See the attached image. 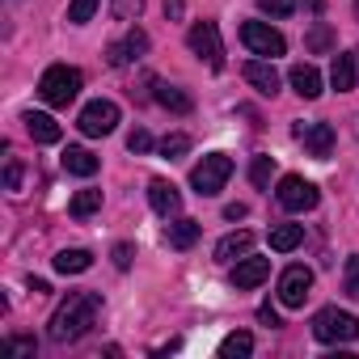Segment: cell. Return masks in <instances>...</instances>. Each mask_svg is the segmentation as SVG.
Returning <instances> with one entry per match:
<instances>
[{
  "label": "cell",
  "instance_id": "83f0119b",
  "mask_svg": "<svg viewBox=\"0 0 359 359\" xmlns=\"http://www.w3.org/2000/svg\"><path fill=\"white\" fill-rule=\"evenodd\" d=\"M97 5H102V0H72V5H68V22H72V26H85V22H93Z\"/></svg>",
  "mask_w": 359,
  "mask_h": 359
},
{
  "label": "cell",
  "instance_id": "8992f818",
  "mask_svg": "<svg viewBox=\"0 0 359 359\" xmlns=\"http://www.w3.org/2000/svg\"><path fill=\"white\" fill-rule=\"evenodd\" d=\"M187 43H191V51H195L199 60H208L212 72L224 68V43H220V26H216V22H195L191 34H187Z\"/></svg>",
  "mask_w": 359,
  "mask_h": 359
},
{
  "label": "cell",
  "instance_id": "7a4b0ae2",
  "mask_svg": "<svg viewBox=\"0 0 359 359\" xmlns=\"http://www.w3.org/2000/svg\"><path fill=\"white\" fill-rule=\"evenodd\" d=\"M76 93H81V72L68 68V64H51L43 72V81H39V97L47 106H55V110H68L76 102Z\"/></svg>",
  "mask_w": 359,
  "mask_h": 359
},
{
  "label": "cell",
  "instance_id": "44dd1931",
  "mask_svg": "<svg viewBox=\"0 0 359 359\" xmlns=\"http://www.w3.org/2000/svg\"><path fill=\"white\" fill-rule=\"evenodd\" d=\"M266 241H271V250H275V254H292V250L304 241V229H300V224H271Z\"/></svg>",
  "mask_w": 359,
  "mask_h": 359
},
{
  "label": "cell",
  "instance_id": "4316f807",
  "mask_svg": "<svg viewBox=\"0 0 359 359\" xmlns=\"http://www.w3.org/2000/svg\"><path fill=\"white\" fill-rule=\"evenodd\" d=\"M271 173H275V156H254V165H250V182H254L258 191L271 187Z\"/></svg>",
  "mask_w": 359,
  "mask_h": 359
},
{
  "label": "cell",
  "instance_id": "277c9868",
  "mask_svg": "<svg viewBox=\"0 0 359 359\" xmlns=\"http://www.w3.org/2000/svg\"><path fill=\"white\" fill-rule=\"evenodd\" d=\"M313 338L317 342H355L359 338V317L330 304V309H321L313 317Z\"/></svg>",
  "mask_w": 359,
  "mask_h": 359
},
{
  "label": "cell",
  "instance_id": "d590c367",
  "mask_svg": "<svg viewBox=\"0 0 359 359\" xmlns=\"http://www.w3.org/2000/svg\"><path fill=\"white\" fill-rule=\"evenodd\" d=\"M224 220H245V203H229L224 208Z\"/></svg>",
  "mask_w": 359,
  "mask_h": 359
},
{
  "label": "cell",
  "instance_id": "ffe728a7",
  "mask_svg": "<svg viewBox=\"0 0 359 359\" xmlns=\"http://www.w3.org/2000/svg\"><path fill=\"white\" fill-rule=\"evenodd\" d=\"M355 51L351 55H334V64H330V85L338 89V93H351L355 89Z\"/></svg>",
  "mask_w": 359,
  "mask_h": 359
},
{
  "label": "cell",
  "instance_id": "6da1fadb",
  "mask_svg": "<svg viewBox=\"0 0 359 359\" xmlns=\"http://www.w3.org/2000/svg\"><path fill=\"white\" fill-rule=\"evenodd\" d=\"M97 313H102V296H97V292H72V296L55 309V317H51V338H55V342H76V338H85L89 325L97 321Z\"/></svg>",
  "mask_w": 359,
  "mask_h": 359
},
{
  "label": "cell",
  "instance_id": "f1b7e54d",
  "mask_svg": "<svg viewBox=\"0 0 359 359\" xmlns=\"http://www.w3.org/2000/svg\"><path fill=\"white\" fill-rule=\"evenodd\" d=\"M258 9L271 18H292L296 13V0H258Z\"/></svg>",
  "mask_w": 359,
  "mask_h": 359
},
{
  "label": "cell",
  "instance_id": "1f68e13d",
  "mask_svg": "<svg viewBox=\"0 0 359 359\" xmlns=\"http://www.w3.org/2000/svg\"><path fill=\"white\" fill-rule=\"evenodd\" d=\"M346 296H351V300H359V254H355V258H346Z\"/></svg>",
  "mask_w": 359,
  "mask_h": 359
},
{
  "label": "cell",
  "instance_id": "5b68a950",
  "mask_svg": "<svg viewBox=\"0 0 359 359\" xmlns=\"http://www.w3.org/2000/svg\"><path fill=\"white\" fill-rule=\"evenodd\" d=\"M317 203H321V191L309 182V177H300V173L279 177V208L283 212H313Z\"/></svg>",
  "mask_w": 359,
  "mask_h": 359
},
{
  "label": "cell",
  "instance_id": "484cf974",
  "mask_svg": "<svg viewBox=\"0 0 359 359\" xmlns=\"http://www.w3.org/2000/svg\"><path fill=\"white\" fill-rule=\"evenodd\" d=\"M187 152H191V135H182V131H173V135L161 140V156L165 161H182Z\"/></svg>",
  "mask_w": 359,
  "mask_h": 359
},
{
  "label": "cell",
  "instance_id": "8fae6325",
  "mask_svg": "<svg viewBox=\"0 0 359 359\" xmlns=\"http://www.w3.org/2000/svg\"><path fill=\"white\" fill-rule=\"evenodd\" d=\"M296 140L309 148V156L325 161L334 152V127L330 123H296Z\"/></svg>",
  "mask_w": 359,
  "mask_h": 359
},
{
  "label": "cell",
  "instance_id": "836d02e7",
  "mask_svg": "<svg viewBox=\"0 0 359 359\" xmlns=\"http://www.w3.org/2000/svg\"><path fill=\"white\" fill-rule=\"evenodd\" d=\"M114 266H118V271H127V266H131V245H127V241H118V245H114Z\"/></svg>",
  "mask_w": 359,
  "mask_h": 359
},
{
  "label": "cell",
  "instance_id": "d6986e66",
  "mask_svg": "<svg viewBox=\"0 0 359 359\" xmlns=\"http://www.w3.org/2000/svg\"><path fill=\"white\" fill-rule=\"evenodd\" d=\"M199 233H203L199 220H173V224L165 229V241H169L173 250H191V245L199 241Z\"/></svg>",
  "mask_w": 359,
  "mask_h": 359
},
{
  "label": "cell",
  "instance_id": "f35d334b",
  "mask_svg": "<svg viewBox=\"0 0 359 359\" xmlns=\"http://www.w3.org/2000/svg\"><path fill=\"white\" fill-rule=\"evenodd\" d=\"M165 18H182V0H165Z\"/></svg>",
  "mask_w": 359,
  "mask_h": 359
},
{
  "label": "cell",
  "instance_id": "4dcf8cb0",
  "mask_svg": "<svg viewBox=\"0 0 359 359\" xmlns=\"http://www.w3.org/2000/svg\"><path fill=\"white\" fill-rule=\"evenodd\" d=\"M330 43H334V34H330V26H321V22H317V26L309 30V47H313V51H325Z\"/></svg>",
  "mask_w": 359,
  "mask_h": 359
},
{
  "label": "cell",
  "instance_id": "cb8c5ba5",
  "mask_svg": "<svg viewBox=\"0 0 359 359\" xmlns=\"http://www.w3.org/2000/svg\"><path fill=\"white\" fill-rule=\"evenodd\" d=\"M250 351H254V334H245V330H237V334H229L220 342V355L224 359H245Z\"/></svg>",
  "mask_w": 359,
  "mask_h": 359
},
{
  "label": "cell",
  "instance_id": "ab89813d",
  "mask_svg": "<svg viewBox=\"0 0 359 359\" xmlns=\"http://www.w3.org/2000/svg\"><path fill=\"white\" fill-rule=\"evenodd\" d=\"M355 18H359V0H355Z\"/></svg>",
  "mask_w": 359,
  "mask_h": 359
},
{
  "label": "cell",
  "instance_id": "e575fe53",
  "mask_svg": "<svg viewBox=\"0 0 359 359\" xmlns=\"http://www.w3.org/2000/svg\"><path fill=\"white\" fill-rule=\"evenodd\" d=\"M5 187H9V191L22 187V165H18V161H9V169H5Z\"/></svg>",
  "mask_w": 359,
  "mask_h": 359
},
{
  "label": "cell",
  "instance_id": "ac0fdd59",
  "mask_svg": "<svg viewBox=\"0 0 359 359\" xmlns=\"http://www.w3.org/2000/svg\"><path fill=\"white\" fill-rule=\"evenodd\" d=\"M250 245H254V233L250 229H237V233H229V237L216 241V258L220 262H237V258L250 254Z\"/></svg>",
  "mask_w": 359,
  "mask_h": 359
},
{
  "label": "cell",
  "instance_id": "8d00e7d4",
  "mask_svg": "<svg viewBox=\"0 0 359 359\" xmlns=\"http://www.w3.org/2000/svg\"><path fill=\"white\" fill-rule=\"evenodd\" d=\"M258 317H262V321H266V325H279V313H275V309H271V304H262V309H258Z\"/></svg>",
  "mask_w": 359,
  "mask_h": 359
},
{
  "label": "cell",
  "instance_id": "f546056e",
  "mask_svg": "<svg viewBox=\"0 0 359 359\" xmlns=\"http://www.w3.org/2000/svg\"><path fill=\"white\" fill-rule=\"evenodd\" d=\"M127 148H131L135 156H144V152H152V135H148L144 127H135V131L127 135Z\"/></svg>",
  "mask_w": 359,
  "mask_h": 359
},
{
  "label": "cell",
  "instance_id": "60d3db41",
  "mask_svg": "<svg viewBox=\"0 0 359 359\" xmlns=\"http://www.w3.org/2000/svg\"><path fill=\"white\" fill-rule=\"evenodd\" d=\"M355 55H359V51H355Z\"/></svg>",
  "mask_w": 359,
  "mask_h": 359
},
{
  "label": "cell",
  "instance_id": "d4e9b609",
  "mask_svg": "<svg viewBox=\"0 0 359 359\" xmlns=\"http://www.w3.org/2000/svg\"><path fill=\"white\" fill-rule=\"evenodd\" d=\"M97 208H102V191H76V195H72V203H68V212H72L76 220L93 216Z\"/></svg>",
  "mask_w": 359,
  "mask_h": 359
},
{
  "label": "cell",
  "instance_id": "7c38bea8",
  "mask_svg": "<svg viewBox=\"0 0 359 359\" xmlns=\"http://www.w3.org/2000/svg\"><path fill=\"white\" fill-rule=\"evenodd\" d=\"M271 279V258H241L237 266H233V275H229V283L237 287V292H250V287H258V283H266Z\"/></svg>",
  "mask_w": 359,
  "mask_h": 359
},
{
  "label": "cell",
  "instance_id": "74e56055",
  "mask_svg": "<svg viewBox=\"0 0 359 359\" xmlns=\"http://www.w3.org/2000/svg\"><path fill=\"white\" fill-rule=\"evenodd\" d=\"M9 346H13V351H34L39 342H34V338H9Z\"/></svg>",
  "mask_w": 359,
  "mask_h": 359
},
{
  "label": "cell",
  "instance_id": "2e32d148",
  "mask_svg": "<svg viewBox=\"0 0 359 359\" xmlns=\"http://www.w3.org/2000/svg\"><path fill=\"white\" fill-rule=\"evenodd\" d=\"M287 81H292V89L304 97V102H313V97H321V72L313 68V64H292V72H287Z\"/></svg>",
  "mask_w": 359,
  "mask_h": 359
},
{
  "label": "cell",
  "instance_id": "5bb4252c",
  "mask_svg": "<svg viewBox=\"0 0 359 359\" xmlns=\"http://www.w3.org/2000/svg\"><path fill=\"white\" fill-rule=\"evenodd\" d=\"M241 76H245L262 97H275V93H279V72H275L271 60H250V64L241 68Z\"/></svg>",
  "mask_w": 359,
  "mask_h": 359
},
{
  "label": "cell",
  "instance_id": "4fadbf2b",
  "mask_svg": "<svg viewBox=\"0 0 359 359\" xmlns=\"http://www.w3.org/2000/svg\"><path fill=\"white\" fill-rule=\"evenodd\" d=\"M148 203H152L156 216H177L182 212V195H177V187L165 182V177H152L148 182Z\"/></svg>",
  "mask_w": 359,
  "mask_h": 359
},
{
  "label": "cell",
  "instance_id": "3957f363",
  "mask_svg": "<svg viewBox=\"0 0 359 359\" xmlns=\"http://www.w3.org/2000/svg\"><path fill=\"white\" fill-rule=\"evenodd\" d=\"M229 177H233V156H224V152H208V156L191 169V187H195V195L212 199V195L224 191Z\"/></svg>",
  "mask_w": 359,
  "mask_h": 359
},
{
  "label": "cell",
  "instance_id": "9a60e30c",
  "mask_svg": "<svg viewBox=\"0 0 359 359\" xmlns=\"http://www.w3.org/2000/svg\"><path fill=\"white\" fill-rule=\"evenodd\" d=\"M22 123H26V131H30V140L34 144H60V123L51 118V114H43V110H26L22 114Z\"/></svg>",
  "mask_w": 359,
  "mask_h": 359
},
{
  "label": "cell",
  "instance_id": "30bf717a",
  "mask_svg": "<svg viewBox=\"0 0 359 359\" xmlns=\"http://www.w3.org/2000/svg\"><path fill=\"white\" fill-rule=\"evenodd\" d=\"M144 51H148V34L135 26V30H127L118 43L106 47V64H110V68H127V64H135Z\"/></svg>",
  "mask_w": 359,
  "mask_h": 359
},
{
  "label": "cell",
  "instance_id": "d6a6232c",
  "mask_svg": "<svg viewBox=\"0 0 359 359\" xmlns=\"http://www.w3.org/2000/svg\"><path fill=\"white\" fill-rule=\"evenodd\" d=\"M140 9H144V0H114V18H123V22L131 13H140Z\"/></svg>",
  "mask_w": 359,
  "mask_h": 359
},
{
  "label": "cell",
  "instance_id": "e0dca14e",
  "mask_svg": "<svg viewBox=\"0 0 359 359\" xmlns=\"http://www.w3.org/2000/svg\"><path fill=\"white\" fill-rule=\"evenodd\" d=\"M60 165H64L68 173H76V177H93L102 161H97L89 148H81V144H68V148H64V156H60Z\"/></svg>",
  "mask_w": 359,
  "mask_h": 359
},
{
  "label": "cell",
  "instance_id": "603a6c76",
  "mask_svg": "<svg viewBox=\"0 0 359 359\" xmlns=\"http://www.w3.org/2000/svg\"><path fill=\"white\" fill-rule=\"evenodd\" d=\"M165 110H173V114H191L195 110V102L182 93V89H173V85H156V93H152Z\"/></svg>",
  "mask_w": 359,
  "mask_h": 359
},
{
  "label": "cell",
  "instance_id": "52a82bcc",
  "mask_svg": "<svg viewBox=\"0 0 359 359\" xmlns=\"http://www.w3.org/2000/svg\"><path fill=\"white\" fill-rule=\"evenodd\" d=\"M76 127H81L89 140H97V135H110V131L118 127V106H114V102H106V97H97V102H89V106L81 110Z\"/></svg>",
  "mask_w": 359,
  "mask_h": 359
},
{
  "label": "cell",
  "instance_id": "ba28073f",
  "mask_svg": "<svg viewBox=\"0 0 359 359\" xmlns=\"http://www.w3.org/2000/svg\"><path fill=\"white\" fill-rule=\"evenodd\" d=\"M241 43H245L254 55H266V60H275V55H283V51H287L283 34H279V30H271L266 22H245V26H241Z\"/></svg>",
  "mask_w": 359,
  "mask_h": 359
},
{
  "label": "cell",
  "instance_id": "7402d4cb",
  "mask_svg": "<svg viewBox=\"0 0 359 359\" xmlns=\"http://www.w3.org/2000/svg\"><path fill=\"white\" fill-rule=\"evenodd\" d=\"M93 266V254L89 250H60L55 254V271L60 275H85Z\"/></svg>",
  "mask_w": 359,
  "mask_h": 359
},
{
  "label": "cell",
  "instance_id": "9c48e42d",
  "mask_svg": "<svg viewBox=\"0 0 359 359\" xmlns=\"http://www.w3.org/2000/svg\"><path fill=\"white\" fill-rule=\"evenodd\" d=\"M309 287H313V271L309 266H287L283 275H279V300H283V309H304V300H309Z\"/></svg>",
  "mask_w": 359,
  "mask_h": 359
}]
</instances>
